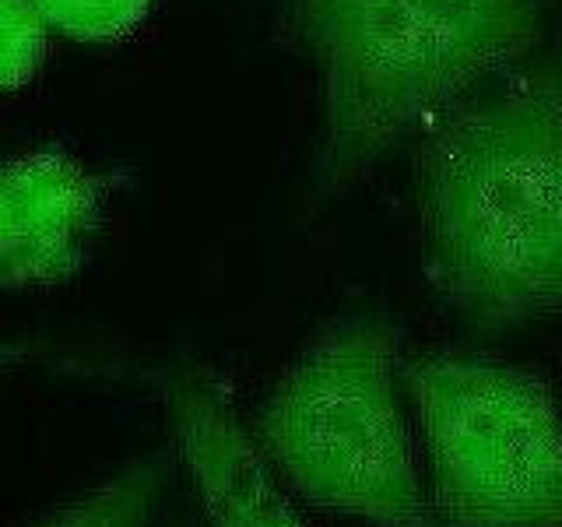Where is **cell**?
Segmentation results:
<instances>
[{
	"label": "cell",
	"mask_w": 562,
	"mask_h": 527,
	"mask_svg": "<svg viewBox=\"0 0 562 527\" xmlns=\"http://www.w3.org/2000/svg\"><path fill=\"white\" fill-rule=\"evenodd\" d=\"M105 218V180L53 148L14 155L0 180V271L8 289H49L75 278Z\"/></svg>",
	"instance_id": "obj_5"
},
{
	"label": "cell",
	"mask_w": 562,
	"mask_h": 527,
	"mask_svg": "<svg viewBox=\"0 0 562 527\" xmlns=\"http://www.w3.org/2000/svg\"><path fill=\"white\" fill-rule=\"evenodd\" d=\"M158 489H162V461L145 457L113 471L110 479L57 506L32 527H148Z\"/></svg>",
	"instance_id": "obj_7"
},
{
	"label": "cell",
	"mask_w": 562,
	"mask_h": 527,
	"mask_svg": "<svg viewBox=\"0 0 562 527\" xmlns=\"http://www.w3.org/2000/svg\"><path fill=\"white\" fill-rule=\"evenodd\" d=\"M176 453L211 527H306L271 482L233 397L204 369H180L166 391Z\"/></svg>",
	"instance_id": "obj_6"
},
{
	"label": "cell",
	"mask_w": 562,
	"mask_h": 527,
	"mask_svg": "<svg viewBox=\"0 0 562 527\" xmlns=\"http://www.w3.org/2000/svg\"><path fill=\"white\" fill-rule=\"evenodd\" d=\"M391 324L351 316L299 356L263 397L257 447L306 503L373 527H439L397 397Z\"/></svg>",
	"instance_id": "obj_3"
},
{
	"label": "cell",
	"mask_w": 562,
	"mask_h": 527,
	"mask_svg": "<svg viewBox=\"0 0 562 527\" xmlns=\"http://www.w3.org/2000/svg\"><path fill=\"white\" fill-rule=\"evenodd\" d=\"M0 25H4V88H25L46 60L49 22L35 0H0Z\"/></svg>",
	"instance_id": "obj_9"
},
{
	"label": "cell",
	"mask_w": 562,
	"mask_h": 527,
	"mask_svg": "<svg viewBox=\"0 0 562 527\" xmlns=\"http://www.w3.org/2000/svg\"><path fill=\"white\" fill-rule=\"evenodd\" d=\"M415 215L436 289L471 324L562 313V75H509L429 123Z\"/></svg>",
	"instance_id": "obj_1"
},
{
	"label": "cell",
	"mask_w": 562,
	"mask_h": 527,
	"mask_svg": "<svg viewBox=\"0 0 562 527\" xmlns=\"http://www.w3.org/2000/svg\"><path fill=\"white\" fill-rule=\"evenodd\" d=\"M321 92L316 187L341 193L541 40V0H285Z\"/></svg>",
	"instance_id": "obj_2"
},
{
	"label": "cell",
	"mask_w": 562,
	"mask_h": 527,
	"mask_svg": "<svg viewBox=\"0 0 562 527\" xmlns=\"http://www.w3.org/2000/svg\"><path fill=\"white\" fill-rule=\"evenodd\" d=\"M439 527H562V412L538 373L482 356L401 359Z\"/></svg>",
	"instance_id": "obj_4"
},
{
	"label": "cell",
	"mask_w": 562,
	"mask_h": 527,
	"mask_svg": "<svg viewBox=\"0 0 562 527\" xmlns=\"http://www.w3.org/2000/svg\"><path fill=\"white\" fill-rule=\"evenodd\" d=\"M53 32L78 43H113L140 29L151 0H35Z\"/></svg>",
	"instance_id": "obj_8"
}]
</instances>
